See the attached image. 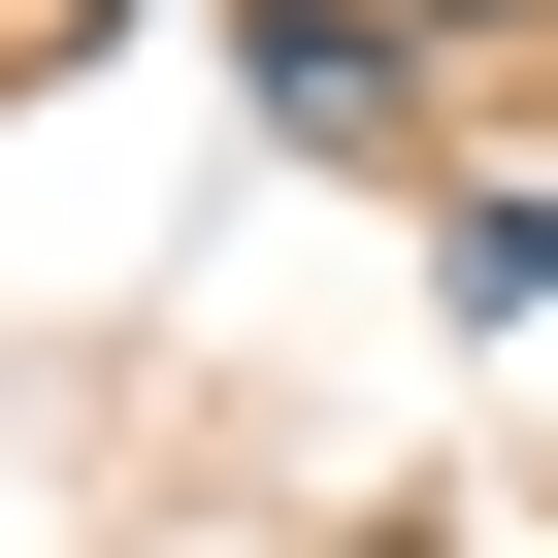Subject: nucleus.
<instances>
[{
	"mask_svg": "<svg viewBox=\"0 0 558 558\" xmlns=\"http://www.w3.org/2000/svg\"><path fill=\"white\" fill-rule=\"evenodd\" d=\"M230 99L263 132H395L427 99V0H230Z\"/></svg>",
	"mask_w": 558,
	"mask_h": 558,
	"instance_id": "nucleus-1",
	"label": "nucleus"
},
{
	"mask_svg": "<svg viewBox=\"0 0 558 558\" xmlns=\"http://www.w3.org/2000/svg\"><path fill=\"white\" fill-rule=\"evenodd\" d=\"M427 263H460V329H525V296H558V197H460Z\"/></svg>",
	"mask_w": 558,
	"mask_h": 558,
	"instance_id": "nucleus-2",
	"label": "nucleus"
},
{
	"mask_svg": "<svg viewBox=\"0 0 558 558\" xmlns=\"http://www.w3.org/2000/svg\"><path fill=\"white\" fill-rule=\"evenodd\" d=\"M427 34H525V0H427Z\"/></svg>",
	"mask_w": 558,
	"mask_h": 558,
	"instance_id": "nucleus-3",
	"label": "nucleus"
},
{
	"mask_svg": "<svg viewBox=\"0 0 558 558\" xmlns=\"http://www.w3.org/2000/svg\"><path fill=\"white\" fill-rule=\"evenodd\" d=\"M66 34H132V0H66Z\"/></svg>",
	"mask_w": 558,
	"mask_h": 558,
	"instance_id": "nucleus-4",
	"label": "nucleus"
}]
</instances>
